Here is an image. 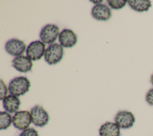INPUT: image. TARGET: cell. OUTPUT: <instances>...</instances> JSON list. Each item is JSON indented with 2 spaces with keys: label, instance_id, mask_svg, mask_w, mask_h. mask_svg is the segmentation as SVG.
Here are the masks:
<instances>
[{
  "label": "cell",
  "instance_id": "obj_1",
  "mask_svg": "<svg viewBox=\"0 0 153 136\" xmlns=\"http://www.w3.org/2000/svg\"><path fill=\"white\" fill-rule=\"evenodd\" d=\"M30 82L29 79L24 76L16 77L9 83L8 91L10 95L19 96L25 95L29 90Z\"/></svg>",
  "mask_w": 153,
  "mask_h": 136
},
{
  "label": "cell",
  "instance_id": "obj_2",
  "mask_svg": "<svg viewBox=\"0 0 153 136\" xmlns=\"http://www.w3.org/2000/svg\"><path fill=\"white\" fill-rule=\"evenodd\" d=\"M63 47L57 43L50 44L44 54V60L49 65H55L59 62L63 58Z\"/></svg>",
  "mask_w": 153,
  "mask_h": 136
},
{
  "label": "cell",
  "instance_id": "obj_3",
  "mask_svg": "<svg viewBox=\"0 0 153 136\" xmlns=\"http://www.w3.org/2000/svg\"><path fill=\"white\" fill-rule=\"evenodd\" d=\"M30 112L32 123L35 126L42 128L48 123L50 119L49 114L43 107L36 105L31 108Z\"/></svg>",
  "mask_w": 153,
  "mask_h": 136
},
{
  "label": "cell",
  "instance_id": "obj_4",
  "mask_svg": "<svg viewBox=\"0 0 153 136\" xmlns=\"http://www.w3.org/2000/svg\"><path fill=\"white\" fill-rule=\"evenodd\" d=\"M32 123L30 112L27 110L18 111L13 116L14 127L20 131H24L29 128Z\"/></svg>",
  "mask_w": 153,
  "mask_h": 136
},
{
  "label": "cell",
  "instance_id": "obj_5",
  "mask_svg": "<svg viewBox=\"0 0 153 136\" xmlns=\"http://www.w3.org/2000/svg\"><path fill=\"white\" fill-rule=\"evenodd\" d=\"M59 28L54 24H47L41 30L39 38L44 44H51L59 37Z\"/></svg>",
  "mask_w": 153,
  "mask_h": 136
},
{
  "label": "cell",
  "instance_id": "obj_6",
  "mask_svg": "<svg viewBox=\"0 0 153 136\" xmlns=\"http://www.w3.org/2000/svg\"><path fill=\"white\" fill-rule=\"evenodd\" d=\"M26 56L32 61H38L44 56L45 52V45L41 41L36 40L32 41L27 46Z\"/></svg>",
  "mask_w": 153,
  "mask_h": 136
},
{
  "label": "cell",
  "instance_id": "obj_7",
  "mask_svg": "<svg viewBox=\"0 0 153 136\" xmlns=\"http://www.w3.org/2000/svg\"><path fill=\"white\" fill-rule=\"evenodd\" d=\"M115 123L121 129H129L135 122L136 119L134 114L129 111L121 110L117 112L114 117Z\"/></svg>",
  "mask_w": 153,
  "mask_h": 136
},
{
  "label": "cell",
  "instance_id": "obj_8",
  "mask_svg": "<svg viewBox=\"0 0 153 136\" xmlns=\"http://www.w3.org/2000/svg\"><path fill=\"white\" fill-rule=\"evenodd\" d=\"M5 51L11 56H19L22 55L26 50L24 41L17 38H11L7 41L5 45Z\"/></svg>",
  "mask_w": 153,
  "mask_h": 136
},
{
  "label": "cell",
  "instance_id": "obj_9",
  "mask_svg": "<svg viewBox=\"0 0 153 136\" xmlns=\"http://www.w3.org/2000/svg\"><path fill=\"white\" fill-rule=\"evenodd\" d=\"M59 41L63 47L71 48L76 44L77 36L72 30L64 29L60 32Z\"/></svg>",
  "mask_w": 153,
  "mask_h": 136
},
{
  "label": "cell",
  "instance_id": "obj_10",
  "mask_svg": "<svg viewBox=\"0 0 153 136\" xmlns=\"http://www.w3.org/2000/svg\"><path fill=\"white\" fill-rule=\"evenodd\" d=\"M91 14L94 19L99 21H107L112 16L111 9L103 4L94 5L91 9Z\"/></svg>",
  "mask_w": 153,
  "mask_h": 136
},
{
  "label": "cell",
  "instance_id": "obj_11",
  "mask_svg": "<svg viewBox=\"0 0 153 136\" xmlns=\"http://www.w3.org/2000/svg\"><path fill=\"white\" fill-rule=\"evenodd\" d=\"M12 66L18 71L26 73L31 71L32 62L27 56L21 55L14 58L12 61Z\"/></svg>",
  "mask_w": 153,
  "mask_h": 136
},
{
  "label": "cell",
  "instance_id": "obj_12",
  "mask_svg": "<svg viewBox=\"0 0 153 136\" xmlns=\"http://www.w3.org/2000/svg\"><path fill=\"white\" fill-rule=\"evenodd\" d=\"M21 101L18 96L13 95H7L2 100L4 110L9 113H16L19 111Z\"/></svg>",
  "mask_w": 153,
  "mask_h": 136
},
{
  "label": "cell",
  "instance_id": "obj_13",
  "mask_svg": "<svg viewBox=\"0 0 153 136\" xmlns=\"http://www.w3.org/2000/svg\"><path fill=\"white\" fill-rule=\"evenodd\" d=\"M120 128L115 123L106 122L102 124L99 129V136H120Z\"/></svg>",
  "mask_w": 153,
  "mask_h": 136
},
{
  "label": "cell",
  "instance_id": "obj_14",
  "mask_svg": "<svg viewBox=\"0 0 153 136\" xmlns=\"http://www.w3.org/2000/svg\"><path fill=\"white\" fill-rule=\"evenodd\" d=\"M127 3L132 10L139 13L147 11L151 7V1L149 0H129Z\"/></svg>",
  "mask_w": 153,
  "mask_h": 136
},
{
  "label": "cell",
  "instance_id": "obj_15",
  "mask_svg": "<svg viewBox=\"0 0 153 136\" xmlns=\"http://www.w3.org/2000/svg\"><path fill=\"white\" fill-rule=\"evenodd\" d=\"M13 123V117L6 111L0 112V129L5 130Z\"/></svg>",
  "mask_w": 153,
  "mask_h": 136
},
{
  "label": "cell",
  "instance_id": "obj_16",
  "mask_svg": "<svg viewBox=\"0 0 153 136\" xmlns=\"http://www.w3.org/2000/svg\"><path fill=\"white\" fill-rule=\"evenodd\" d=\"M107 2L109 6L115 10H119L123 8L127 3V1L126 0H108Z\"/></svg>",
  "mask_w": 153,
  "mask_h": 136
},
{
  "label": "cell",
  "instance_id": "obj_17",
  "mask_svg": "<svg viewBox=\"0 0 153 136\" xmlns=\"http://www.w3.org/2000/svg\"><path fill=\"white\" fill-rule=\"evenodd\" d=\"M19 136H39L38 132L33 128H29L19 134Z\"/></svg>",
  "mask_w": 153,
  "mask_h": 136
},
{
  "label": "cell",
  "instance_id": "obj_18",
  "mask_svg": "<svg viewBox=\"0 0 153 136\" xmlns=\"http://www.w3.org/2000/svg\"><path fill=\"white\" fill-rule=\"evenodd\" d=\"M8 89H7L5 84L4 83L3 80H1V89H0V99L3 100L7 96Z\"/></svg>",
  "mask_w": 153,
  "mask_h": 136
},
{
  "label": "cell",
  "instance_id": "obj_19",
  "mask_svg": "<svg viewBox=\"0 0 153 136\" xmlns=\"http://www.w3.org/2000/svg\"><path fill=\"white\" fill-rule=\"evenodd\" d=\"M145 100L149 105L153 106V88L147 92L145 96Z\"/></svg>",
  "mask_w": 153,
  "mask_h": 136
},
{
  "label": "cell",
  "instance_id": "obj_20",
  "mask_svg": "<svg viewBox=\"0 0 153 136\" xmlns=\"http://www.w3.org/2000/svg\"><path fill=\"white\" fill-rule=\"evenodd\" d=\"M151 84L153 86V74L151 76Z\"/></svg>",
  "mask_w": 153,
  "mask_h": 136
}]
</instances>
